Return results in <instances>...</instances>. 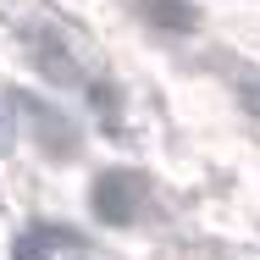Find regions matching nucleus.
Masks as SVG:
<instances>
[{
    "mask_svg": "<svg viewBox=\"0 0 260 260\" xmlns=\"http://www.w3.org/2000/svg\"><path fill=\"white\" fill-rule=\"evenodd\" d=\"M233 89H238V100L260 116V67H238V72H233Z\"/></svg>",
    "mask_w": 260,
    "mask_h": 260,
    "instance_id": "obj_4",
    "label": "nucleus"
},
{
    "mask_svg": "<svg viewBox=\"0 0 260 260\" xmlns=\"http://www.w3.org/2000/svg\"><path fill=\"white\" fill-rule=\"evenodd\" d=\"M133 205H139V183L133 177H122V172H111L94 183V210H100V221H133Z\"/></svg>",
    "mask_w": 260,
    "mask_h": 260,
    "instance_id": "obj_2",
    "label": "nucleus"
},
{
    "mask_svg": "<svg viewBox=\"0 0 260 260\" xmlns=\"http://www.w3.org/2000/svg\"><path fill=\"white\" fill-rule=\"evenodd\" d=\"M11 255H17V260H45V249H39V238H22Z\"/></svg>",
    "mask_w": 260,
    "mask_h": 260,
    "instance_id": "obj_5",
    "label": "nucleus"
},
{
    "mask_svg": "<svg viewBox=\"0 0 260 260\" xmlns=\"http://www.w3.org/2000/svg\"><path fill=\"white\" fill-rule=\"evenodd\" d=\"M150 11H155V22H166L172 34H188V28H194V11H188L183 0H150Z\"/></svg>",
    "mask_w": 260,
    "mask_h": 260,
    "instance_id": "obj_3",
    "label": "nucleus"
},
{
    "mask_svg": "<svg viewBox=\"0 0 260 260\" xmlns=\"http://www.w3.org/2000/svg\"><path fill=\"white\" fill-rule=\"evenodd\" d=\"M22 39H28V55H34V67H39L50 83H78V61L67 55V45H61L55 34H45V28H28Z\"/></svg>",
    "mask_w": 260,
    "mask_h": 260,
    "instance_id": "obj_1",
    "label": "nucleus"
}]
</instances>
